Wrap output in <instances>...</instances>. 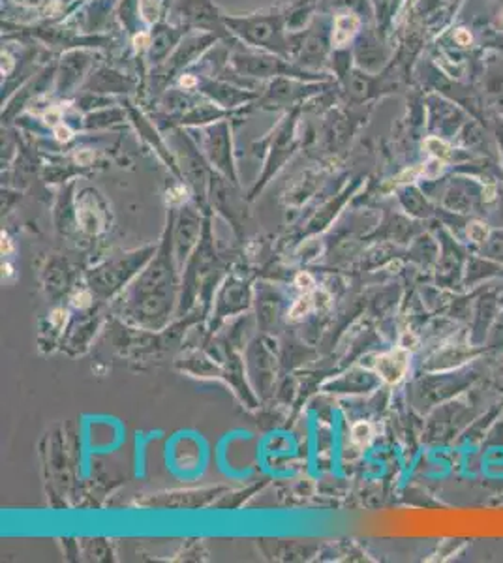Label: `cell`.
Wrapping results in <instances>:
<instances>
[{"label": "cell", "mask_w": 503, "mask_h": 563, "mask_svg": "<svg viewBox=\"0 0 503 563\" xmlns=\"http://www.w3.org/2000/svg\"><path fill=\"white\" fill-rule=\"evenodd\" d=\"M357 27H359V19L355 15H338L335 23V38H333L336 46H344L355 34Z\"/></svg>", "instance_id": "obj_2"}, {"label": "cell", "mask_w": 503, "mask_h": 563, "mask_svg": "<svg viewBox=\"0 0 503 563\" xmlns=\"http://www.w3.org/2000/svg\"><path fill=\"white\" fill-rule=\"evenodd\" d=\"M468 237H470L473 242H483L486 237H489V229L481 221H473L468 226Z\"/></svg>", "instance_id": "obj_5"}, {"label": "cell", "mask_w": 503, "mask_h": 563, "mask_svg": "<svg viewBox=\"0 0 503 563\" xmlns=\"http://www.w3.org/2000/svg\"><path fill=\"white\" fill-rule=\"evenodd\" d=\"M2 276H4V278H12V276H14V267H12L10 263H4V265H2Z\"/></svg>", "instance_id": "obj_11"}, {"label": "cell", "mask_w": 503, "mask_h": 563, "mask_svg": "<svg viewBox=\"0 0 503 563\" xmlns=\"http://www.w3.org/2000/svg\"><path fill=\"white\" fill-rule=\"evenodd\" d=\"M90 160H92V155H90V152H83V155H77V161H81V164H88Z\"/></svg>", "instance_id": "obj_13"}, {"label": "cell", "mask_w": 503, "mask_h": 563, "mask_svg": "<svg viewBox=\"0 0 503 563\" xmlns=\"http://www.w3.org/2000/svg\"><path fill=\"white\" fill-rule=\"evenodd\" d=\"M372 436H374V428H372L370 422H357L355 426L351 428V439H353V443L359 445V447L368 445Z\"/></svg>", "instance_id": "obj_3"}, {"label": "cell", "mask_w": 503, "mask_h": 563, "mask_svg": "<svg viewBox=\"0 0 503 563\" xmlns=\"http://www.w3.org/2000/svg\"><path fill=\"white\" fill-rule=\"evenodd\" d=\"M66 322H68V314L64 312V310H55L53 314H51V323H53L57 328L64 327Z\"/></svg>", "instance_id": "obj_8"}, {"label": "cell", "mask_w": 503, "mask_h": 563, "mask_svg": "<svg viewBox=\"0 0 503 563\" xmlns=\"http://www.w3.org/2000/svg\"><path fill=\"white\" fill-rule=\"evenodd\" d=\"M295 286L297 289L301 291V293H304V295H310L312 291H314V280H312V276L308 275V273H301V275L297 276L295 280Z\"/></svg>", "instance_id": "obj_6"}, {"label": "cell", "mask_w": 503, "mask_h": 563, "mask_svg": "<svg viewBox=\"0 0 503 563\" xmlns=\"http://www.w3.org/2000/svg\"><path fill=\"white\" fill-rule=\"evenodd\" d=\"M502 28H503V15H502Z\"/></svg>", "instance_id": "obj_15"}, {"label": "cell", "mask_w": 503, "mask_h": 563, "mask_svg": "<svg viewBox=\"0 0 503 563\" xmlns=\"http://www.w3.org/2000/svg\"><path fill=\"white\" fill-rule=\"evenodd\" d=\"M426 147H428V150L432 152V155L436 156L437 160H447L451 156V148L443 143V141L436 139V137H430V139H426Z\"/></svg>", "instance_id": "obj_4"}, {"label": "cell", "mask_w": 503, "mask_h": 563, "mask_svg": "<svg viewBox=\"0 0 503 563\" xmlns=\"http://www.w3.org/2000/svg\"><path fill=\"white\" fill-rule=\"evenodd\" d=\"M409 368V353L404 348H396L376 359V372L383 382L396 385L404 379Z\"/></svg>", "instance_id": "obj_1"}, {"label": "cell", "mask_w": 503, "mask_h": 563, "mask_svg": "<svg viewBox=\"0 0 503 563\" xmlns=\"http://www.w3.org/2000/svg\"><path fill=\"white\" fill-rule=\"evenodd\" d=\"M310 306H312V301H310V295H304L302 299H299V301L295 302V306L291 308V312H289V315L293 317V319H297V317H301V315L308 314Z\"/></svg>", "instance_id": "obj_7"}, {"label": "cell", "mask_w": 503, "mask_h": 563, "mask_svg": "<svg viewBox=\"0 0 503 563\" xmlns=\"http://www.w3.org/2000/svg\"><path fill=\"white\" fill-rule=\"evenodd\" d=\"M74 306H77V308H85V306H88L90 304V293L88 291H81V293H77V295L74 297Z\"/></svg>", "instance_id": "obj_9"}, {"label": "cell", "mask_w": 503, "mask_h": 563, "mask_svg": "<svg viewBox=\"0 0 503 563\" xmlns=\"http://www.w3.org/2000/svg\"><path fill=\"white\" fill-rule=\"evenodd\" d=\"M456 38H458V41H460V43H468V41H470V34L458 32V36H456Z\"/></svg>", "instance_id": "obj_14"}, {"label": "cell", "mask_w": 503, "mask_h": 563, "mask_svg": "<svg viewBox=\"0 0 503 563\" xmlns=\"http://www.w3.org/2000/svg\"><path fill=\"white\" fill-rule=\"evenodd\" d=\"M0 248H2V254L10 255L14 254V244L10 241V237L6 233H2V241H0Z\"/></svg>", "instance_id": "obj_10"}, {"label": "cell", "mask_w": 503, "mask_h": 563, "mask_svg": "<svg viewBox=\"0 0 503 563\" xmlns=\"http://www.w3.org/2000/svg\"><path fill=\"white\" fill-rule=\"evenodd\" d=\"M57 137L61 141H68L70 139V130H66V128H59V130H57Z\"/></svg>", "instance_id": "obj_12"}]
</instances>
